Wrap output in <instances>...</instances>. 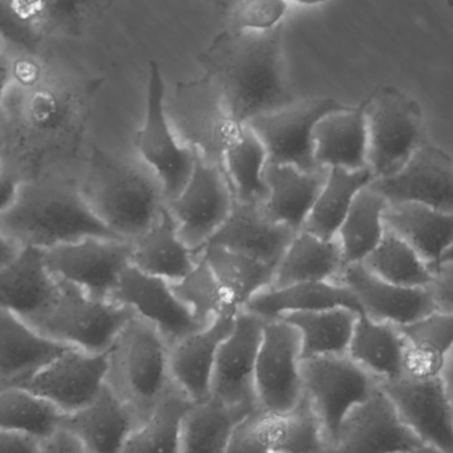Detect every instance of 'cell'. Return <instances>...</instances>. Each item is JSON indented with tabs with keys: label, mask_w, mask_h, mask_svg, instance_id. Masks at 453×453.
I'll return each mask as SVG.
<instances>
[{
	"label": "cell",
	"mask_w": 453,
	"mask_h": 453,
	"mask_svg": "<svg viewBox=\"0 0 453 453\" xmlns=\"http://www.w3.org/2000/svg\"><path fill=\"white\" fill-rule=\"evenodd\" d=\"M282 26L266 32L226 28L198 56L237 125L295 103L282 64Z\"/></svg>",
	"instance_id": "cell-1"
},
{
	"label": "cell",
	"mask_w": 453,
	"mask_h": 453,
	"mask_svg": "<svg viewBox=\"0 0 453 453\" xmlns=\"http://www.w3.org/2000/svg\"><path fill=\"white\" fill-rule=\"evenodd\" d=\"M0 231L21 248L42 250L87 237L119 239L90 209L81 186L68 180L21 182L15 201L0 214Z\"/></svg>",
	"instance_id": "cell-2"
},
{
	"label": "cell",
	"mask_w": 453,
	"mask_h": 453,
	"mask_svg": "<svg viewBox=\"0 0 453 453\" xmlns=\"http://www.w3.org/2000/svg\"><path fill=\"white\" fill-rule=\"evenodd\" d=\"M82 194L98 219L132 242L156 223L166 204L164 190L142 162L93 149Z\"/></svg>",
	"instance_id": "cell-3"
},
{
	"label": "cell",
	"mask_w": 453,
	"mask_h": 453,
	"mask_svg": "<svg viewBox=\"0 0 453 453\" xmlns=\"http://www.w3.org/2000/svg\"><path fill=\"white\" fill-rule=\"evenodd\" d=\"M135 317L134 311L121 303L92 297L58 280L50 303L24 319L56 342L89 353H105Z\"/></svg>",
	"instance_id": "cell-4"
},
{
	"label": "cell",
	"mask_w": 453,
	"mask_h": 453,
	"mask_svg": "<svg viewBox=\"0 0 453 453\" xmlns=\"http://www.w3.org/2000/svg\"><path fill=\"white\" fill-rule=\"evenodd\" d=\"M170 345L161 333L135 317L111 349L109 388L145 422L173 382Z\"/></svg>",
	"instance_id": "cell-5"
},
{
	"label": "cell",
	"mask_w": 453,
	"mask_h": 453,
	"mask_svg": "<svg viewBox=\"0 0 453 453\" xmlns=\"http://www.w3.org/2000/svg\"><path fill=\"white\" fill-rule=\"evenodd\" d=\"M366 100L369 169L382 180L401 172L427 143L425 116L420 104L394 85L378 87Z\"/></svg>",
	"instance_id": "cell-6"
},
{
	"label": "cell",
	"mask_w": 453,
	"mask_h": 453,
	"mask_svg": "<svg viewBox=\"0 0 453 453\" xmlns=\"http://www.w3.org/2000/svg\"><path fill=\"white\" fill-rule=\"evenodd\" d=\"M166 111L180 140L196 157L222 169L223 153L237 124L214 82L206 74L180 82L166 97Z\"/></svg>",
	"instance_id": "cell-7"
},
{
	"label": "cell",
	"mask_w": 453,
	"mask_h": 453,
	"mask_svg": "<svg viewBox=\"0 0 453 453\" xmlns=\"http://www.w3.org/2000/svg\"><path fill=\"white\" fill-rule=\"evenodd\" d=\"M135 150L164 190L166 202L185 188L196 154L178 137L166 111V84L156 61L149 64L145 119L135 134Z\"/></svg>",
	"instance_id": "cell-8"
},
{
	"label": "cell",
	"mask_w": 453,
	"mask_h": 453,
	"mask_svg": "<svg viewBox=\"0 0 453 453\" xmlns=\"http://www.w3.org/2000/svg\"><path fill=\"white\" fill-rule=\"evenodd\" d=\"M303 395L321 425L326 447L348 415L380 388V380L348 356L303 359Z\"/></svg>",
	"instance_id": "cell-9"
},
{
	"label": "cell",
	"mask_w": 453,
	"mask_h": 453,
	"mask_svg": "<svg viewBox=\"0 0 453 453\" xmlns=\"http://www.w3.org/2000/svg\"><path fill=\"white\" fill-rule=\"evenodd\" d=\"M255 391L258 410L271 417L288 414L303 399L300 335L282 319L264 324L256 359Z\"/></svg>",
	"instance_id": "cell-10"
},
{
	"label": "cell",
	"mask_w": 453,
	"mask_h": 453,
	"mask_svg": "<svg viewBox=\"0 0 453 453\" xmlns=\"http://www.w3.org/2000/svg\"><path fill=\"white\" fill-rule=\"evenodd\" d=\"M45 266L58 281L92 297L111 300L124 272L132 265V242L87 237L42 250Z\"/></svg>",
	"instance_id": "cell-11"
},
{
	"label": "cell",
	"mask_w": 453,
	"mask_h": 453,
	"mask_svg": "<svg viewBox=\"0 0 453 453\" xmlns=\"http://www.w3.org/2000/svg\"><path fill=\"white\" fill-rule=\"evenodd\" d=\"M234 203V196L223 170L196 156L185 188L166 202V207L183 242L199 256L225 225Z\"/></svg>",
	"instance_id": "cell-12"
},
{
	"label": "cell",
	"mask_w": 453,
	"mask_h": 453,
	"mask_svg": "<svg viewBox=\"0 0 453 453\" xmlns=\"http://www.w3.org/2000/svg\"><path fill=\"white\" fill-rule=\"evenodd\" d=\"M346 106L330 97L295 101L247 125L265 146L269 164L314 172L321 169L314 158V130L325 116Z\"/></svg>",
	"instance_id": "cell-13"
},
{
	"label": "cell",
	"mask_w": 453,
	"mask_h": 453,
	"mask_svg": "<svg viewBox=\"0 0 453 453\" xmlns=\"http://www.w3.org/2000/svg\"><path fill=\"white\" fill-rule=\"evenodd\" d=\"M264 324L256 314L239 311L234 329L220 346L212 374L211 398L245 414L260 411L255 372Z\"/></svg>",
	"instance_id": "cell-14"
},
{
	"label": "cell",
	"mask_w": 453,
	"mask_h": 453,
	"mask_svg": "<svg viewBox=\"0 0 453 453\" xmlns=\"http://www.w3.org/2000/svg\"><path fill=\"white\" fill-rule=\"evenodd\" d=\"M380 386L423 446L453 453V409L441 377L404 374Z\"/></svg>",
	"instance_id": "cell-15"
},
{
	"label": "cell",
	"mask_w": 453,
	"mask_h": 453,
	"mask_svg": "<svg viewBox=\"0 0 453 453\" xmlns=\"http://www.w3.org/2000/svg\"><path fill=\"white\" fill-rule=\"evenodd\" d=\"M111 350L89 353L66 349L21 388L65 414L79 411L101 393L108 380Z\"/></svg>",
	"instance_id": "cell-16"
},
{
	"label": "cell",
	"mask_w": 453,
	"mask_h": 453,
	"mask_svg": "<svg viewBox=\"0 0 453 453\" xmlns=\"http://www.w3.org/2000/svg\"><path fill=\"white\" fill-rule=\"evenodd\" d=\"M422 446L380 386L343 420L325 453H410Z\"/></svg>",
	"instance_id": "cell-17"
},
{
	"label": "cell",
	"mask_w": 453,
	"mask_h": 453,
	"mask_svg": "<svg viewBox=\"0 0 453 453\" xmlns=\"http://www.w3.org/2000/svg\"><path fill=\"white\" fill-rule=\"evenodd\" d=\"M111 301L127 306L138 319L153 325L170 346L207 325L186 308L170 282L143 273L133 265L122 274Z\"/></svg>",
	"instance_id": "cell-18"
},
{
	"label": "cell",
	"mask_w": 453,
	"mask_h": 453,
	"mask_svg": "<svg viewBox=\"0 0 453 453\" xmlns=\"http://www.w3.org/2000/svg\"><path fill=\"white\" fill-rule=\"evenodd\" d=\"M372 186L388 203H414L453 212L452 157L427 142L401 172L375 180Z\"/></svg>",
	"instance_id": "cell-19"
},
{
	"label": "cell",
	"mask_w": 453,
	"mask_h": 453,
	"mask_svg": "<svg viewBox=\"0 0 453 453\" xmlns=\"http://www.w3.org/2000/svg\"><path fill=\"white\" fill-rule=\"evenodd\" d=\"M335 281L348 287L365 316L375 321L406 326L438 311L428 288H407L380 279L364 264L343 266Z\"/></svg>",
	"instance_id": "cell-20"
},
{
	"label": "cell",
	"mask_w": 453,
	"mask_h": 453,
	"mask_svg": "<svg viewBox=\"0 0 453 453\" xmlns=\"http://www.w3.org/2000/svg\"><path fill=\"white\" fill-rule=\"evenodd\" d=\"M239 309L229 308L198 332L170 346V375L193 403L211 396L212 374L220 346L234 329Z\"/></svg>",
	"instance_id": "cell-21"
},
{
	"label": "cell",
	"mask_w": 453,
	"mask_h": 453,
	"mask_svg": "<svg viewBox=\"0 0 453 453\" xmlns=\"http://www.w3.org/2000/svg\"><path fill=\"white\" fill-rule=\"evenodd\" d=\"M69 346L37 332L23 317L0 308V390L23 388Z\"/></svg>",
	"instance_id": "cell-22"
},
{
	"label": "cell",
	"mask_w": 453,
	"mask_h": 453,
	"mask_svg": "<svg viewBox=\"0 0 453 453\" xmlns=\"http://www.w3.org/2000/svg\"><path fill=\"white\" fill-rule=\"evenodd\" d=\"M138 426L132 410L108 383L89 404L64 415L60 423L61 430L72 434L89 453H122Z\"/></svg>",
	"instance_id": "cell-23"
},
{
	"label": "cell",
	"mask_w": 453,
	"mask_h": 453,
	"mask_svg": "<svg viewBox=\"0 0 453 453\" xmlns=\"http://www.w3.org/2000/svg\"><path fill=\"white\" fill-rule=\"evenodd\" d=\"M296 234L272 220L261 204L234 201L225 225L206 247L218 245L277 266Z\"/></svg>",
	"instance_id": "cell-24"
},
{
	"label": "cell",
	"mask_w": 453,
	"mask_h": 453,
	"mask_svg": "<svg viewBox=\"0 0 453 453\" xmlns=\"http://www.w3.org/2000/svg\"><path fill=\"white\" fill-rule=\"evenodd\" d=\"M367 100L325 116L314 130V158L321 169H369Z\"/></svg>",
	"instance_id": "cell-25"
},
{
	"label": "cell",
	"mask_w": 453,
	"mask_h": 453,
	"mask_svg": "<svg viewBox=\"0 0 453 453\" xmlns=\"http://www.w3.org/2000/svg\"><path fill=\"white\" fill-rule=\"evenodd\" d=\"M326 175V169L306 172L289 165L268 164V194L261 207L274 222L295 232L303 231Z\"/></svg>",
	"instance_id": "cell-26"
},
{
	"label": "cell",
	"mask_w": 453,
	"mask_h": 453,
	"mask_svg": "<svg viewBox=\"0 0 453 453\" xmlns=\"http://www.w3.org/2000/svg\"><path fill=\"white\" fill-rule=\"evenodd\" d=\"M198 260L199 256L180 236L166 204L156 223L132 240V265L170 284L190 273Z\"/></svg>",
	"instance_id": "cell-27"
},
{
	"label": "cell",
	"mask_w": 453,
	"mask_h": 453,
	"mask_svg": "<svg viewBox=\"0 0 453 453\" xmlns=\"http://www.w3.org/2000/svg\"><path fill=\"white\" fill-rule=\"evenodd\" d=\"M350 309L364 314L354 293L338 281L303 282L284 288H269L245 305L244 311L264 321L280 319L287 314L309 313L329 309Z\"/></svg>",
	"instance_id": "cell-28"
},
{
	"label": "cell",
	"mask_w": 453,
	"mask_h": 453,
	"mask_svg": "<svg viewBox=\"0 0 453 453\" xmlns=\"http://www.w3.org/2000/svg\"><path fill=\"white\" fill-rule=\"evenodd\" d=\"M386 226L411 245L435 272L453 244V212L414 203H388Z\"/></svg>",
	"instance_id": "cell-29"
},
{
	"label": "cell",
	"mask_w": 453,
	"mask_h": 453,
	"mask_svg": "<svg viewBox=\"0 0 453 453\" xmlns=\"http://www.w3.org/2000/svg\"><path fill=\"white\" fill-rule=\"evenodd\" d=\"M58 289V280L50 273L42 250L27 247L0 269V308L27 319L44 308Z\"/></svg>",
	"instance_id": "cell-30"
},
{
	"label": "cell",
	"mask_w": 453,
	"mask_h": 453,
	"mask_svg": "<svg viewBox=\"0 0 453 453\" xmlns=\"http://www.w3.org/2000/svg\"><path fill=\"white\" fill-rule=\"evenodd\" d=\"M343 266L342 250L337 239H325L303 229L295 234L277 264L271 288L335 281Z\"/></svg>",
	"instance_id": "cell-31"
},
{
	"label": "cell",
	"mask_w": 453,
	"mask_h": 453,
	"mask_svg": "<svg viewBox=\"0 0 453 453\" xmlns=\"http://www.w3.org/2000/svg\"><path fill=\"white\" fill-rule=\"evenodd\" d=\"M348 357L380 382L406 374V345L399 327L365 314L357 319Z\"/></svg>",
	"instance_id": "cell-32"
},
{
	"label": "cell",
	"mask_w": 453,
	"mask_h": 453,
	"mask_svg": "<svg viewBox=\"0 0 453 453\" xmlns=\"http://www.w3.org/2000/svg\"><path fill=\"white\" fill-rule=\"evenodd\" d=\"M268 164V153L258 135L250 125H237L226 143L222 159V170L231 186L234 201L258 204L265 201Z\"/></svg>",
	"instance_id": "cell-33"
},
{
	"label": "cell",
	"mask_w": 453,
	"mask_h": 453,
	"mask_svg": "<svg viewBox=\"0 0 453 453\" xmlns=\"http://www.w3.org/2000/svg\"><path fill=\"white\" fill-rule=\"evenodd\" d=\"M406 345L404 372L417 378L441 377L453 349V314L435 311L412 324L399 326Z\"/></svg>",
	"instance_id": "cell-34"
},
{
	"label": "cell",
	"mask_w": 453,
	"mask_h": 453,
	"mask_svg": "<svg viewBox=\"0 0 453 453\" xmlns=\"http://www.w3.org/2000/svg\"><path fill=\"white\" fill-rule=\"evenodd\" d=\"M359 314L350 309L293 313L281 317L300 335L303 359L348 356Z\"/></svg>",
	"instance_id": "cell-35"
},
{
	"label": "cell",
	"mask_w": 453,
	"mask_h": 453,
	"mask_svg": "<svg viewBox=\"0 0 453 453\" xmlns=\"http://www.w3.org/2000/svg\"><path fill=\"white\" fill-rule=\"evenodd\" d=\"M199 256L214 272L231 305L239 311L273 284L276 266L271 264L218 245H209Z\"/></svg>",
	"instance_id": "cell-36"
},
{
	"label": "cell",
	"mask_w": 453,
	"mask_h": 453,
	"mask_svg": "<svg viewBox=\"0 0 453 453\" xmlns=\"http://www.w3.org/2000/svg\"><path fill=\"white\" fill-rule=\"evenodd\" d=\"M193 402L170 383L153 412L125 443L122 453H180L183 420Z\"/></svg>",
	"instance_id": "cell-37"
},
{
	"label": "cell",
	"mask_w": 453,
	"mask_h": 453,
	"mask_svg": "<svg viewBox=\"0 0 453 453\" xmlns=\"http://www.w3.org/2000/svg\"><path fill=\"white\" fill-rule=\"evenodd\" d=\"M372 170L330 169L303 229L325 239H335L357 196L374 182Z\"/></svg>",
	"instance_id": "cell-38"
},
{
	"label": "cell",
	"mask_w": 453,
	"mask_h": 453,
	"mask_svg": "<svg viewBox=\"0 0 453 453\" xmlns=\"http://www.w3.org/2000/svg\"><path fill=\"white\" fill-rule=\"evenodd\" d=\"M388 202L372 185L357 196L335 239L342 250L343 263L362 264L385 236Z\"/></svg>",
	"instance_id": "cell-39"
},
{
	"label": "cell",
	"mask_w": 453,
	"mask_h": 453,
	"mask_svg": "<svg viewBox=\"0 0 453 453\" xmlns=\"http://www.w3.org/2000/svg\"><path fill=\"white\" fill-rule=\"evenodd\" d=\"M248 415L211 396L191 404L183 420L180 453H225L234 428Z\"/></svg>",
	"instance_id": "cell-40"
},
{
	"label": "cell",
	"mask_w": 453,
	"mask_h": 453,
	"mask_svg": "<svg viewBox=\"0 0 453 453\" xmlns=\"http://www.w3.org/2000/svg\"><path fill=\"white\" fill-rule=\"evenodd\" d=\"M55 31L47 0H0V39L20 58H35Z\"/></svg>",
	"instance_id": "cell-41"
},
{
	"label": "cell",
	"mask_w": 453,
	"mask_h": 453,
	"mask_svg": "<svg viewBox=\"0 0 453 453\" xmlns=\"http://www.w3.org/2000/svg\"><path fill=\"white\" fill-rule=\"evenodd\" d=\"M362 264L380 279L407 288H430L435 273L411 245L388 229Z\"/></svg>",
	"instance_id": "cell-42"
},
{
	"label": "cell",
	"mask_w": 453,
	"mask_h": 453,
	"mask_svg": "<svg viewBox=\"0 0 453 453\" xmlns=\"http://www.w3.org/2000/svg\"><path fill=\"white\" fill-rule=\"evenodd\" d=\"M63 412L21 388L0 390V430L48 438L60 428Z\"/></svg>",
	"instance_id": "cell-43"
},
{
	"label": "cell",
	"mask_w": 453,
	"mask_h": 453,
	"mask_svg": "<svg viewBox=\"0 0 453 453\" xmlns=\"http://www.w3.org/2000/svg\"><path fill=\"white\" fill-rule=\"evenodd\" d=\"M272 453H325L324 431L305 395L296 409L280 417L264 415Z\"/></svg>",
	"instance_id": "cell-44"
},
{
	"label": "cell",
	"mask_w": 453,
	"mask_h": 453,
	"mask_svg": "<svg viewBox=\"0 0 453 453\" xmlns=\"http://www.w3.org/2000/svg\"><path fill=\"white\" fill-rule=\"evenodd\" d=\"M170 285L186 308L203 324H209L229 308H234L214 272L201 256L190 273Z\"/></svg>",
	"instance_id": "cell-45"
},
{
	"label": "cell",
	"mask_w": 453,
	"mask_h": 453,
	"mask_svg": "<svg viewBox=\"0 0 453 453\" xmlns=\"http://www.w3.org/2000/svg\"><path fill=\"white\" fill-rule=\"evenodd\" d=\"M287 0H237L229 15V29L266 32L282 26L288 12Z\"/></svg>",
	"instance_id": "cell-46"
},
{
	"label": "cell",
	"mask_w": 453,
	"mask_h": 453,
	"mask_svg": "<svg viewBox=\"0 0 453 453\" xmlns=\"http://www.w3.org/2000/svg\"><path fill=\"white\" fill-rule=\"evenodd\" d=\"M264 412L248 415L234 428L225 453H272L264 428Z\"/></svg>",
	"instance_id": "cell-47"
},
{
	"label": "cell",
	"mask_w": 453,
	"mask_h": 453,
	"mask_svg": "<svg viewBox=\"0 0 453 453\" xmlns=\"http://www.w3.org/2000/svg\"><path fill=\"white\" fill-rule=\"evenodd\" d=\"M428 289L438 311L453 314V261L441 264L435 269L433 284Z\"/></svg>",
	"instance_id": "cell-48"
},
{
	"label": "cell",
	"mask_w": 453,
	"mask_h": 453,
	"mask_svg": "<svg viewBox=\"0 0 453 453\" xmlns=\"http://www.w3.org/2000/svg\"><path fill=\"white\" fill-rule=\"evenodd\" d=\"M16 55L0 39V127L4 122L5 98L15 79Z\"/></svg>",
	"instance_id": "cell-49"
},
{
	"label": "cell",
	"mask_w": 453,
	"mask_h": 453,
	"mask_svg": "<svg viewBox=\"0 0 453 453\" xmlns=\"http://www.w3.org/2000/svg\"><path fill=\"white\" fill-rule=\"evenodd\" d=\"M40 453H89L72 434L58 428L40 441Z\"/></svg>",
	"instance_id": "cell-50"
},
{
	"label": "cell",
	"mask_w": 453,
	"mask_h": 453,
	"mask_svg": "<svg viewBox=\"0 0 453 453\" xmlns=\"http://www.w3.org/2000/svg\"><path fill=\"white\" fill-rule=\"evenodd\" d=\"M39 439L0 430V453H40Z\"/></svg>",
	"instance_id": "cell-51"
},
{
	"label": "cell",
	"mask_w": 453,
	"mask_h": 453,
	"mask_svg": "<svg viewBox=\"0 0 453 453\" xmlns=\"http://www.w3.org/2000/svg\"><path fill=\"white\" fill-rule=\"evenodd\" d=\"M20 183V180L10 173L4 172L0 175V214L10 209L15 201Z\"/></svg>",
	"instance_id": "cell-52"
},
{
	"label": "cell",
	"mask_w": 453,
	"mask_h": 453,
	"mask_svg": "<svg viewBox=\"0 0 453 453\" xmlns=\"http://www.w3.org/2000/svg\"><path fill=\"white\" fill-rule=\"evenodd\" d=\"M23 248L20 245L16 244L15 242L5 236L2 231H0V269L4 266L10 265L19 255H20Z\"/></svg>",
	"instance_id": "cell-53"
},
{
	"label": "cell",
	"mask_w": 453,
	"mask_h": 453,
	"mask_svg": "<svg viewBox=\"0 0 453 453\" xmlns=\"http://www.w3.org/2000/svg\"><path fill=\"white\" fill-rule=\"evenodd\" d=\"M441 380L443 382L444 388H446L447 395H449L453 409V349L449 351L446 362H444V366L441 372Z\"/></svg>",
	"instance_id": "cell-54"
},
{
	"label": "cell",
	"mask_w": 453,
	"mask_h": 453,
	"mask_svg": "<svg viewBox=\"0 0 453 453\" xmlns=\"http://www.w3.org/2000/svg\"><path fill=\"white\" fill-rule=\"evenodd\" d=\"M288 4L305 5V7H313V5L324 4L327 0H287Z\"/></svg>",
	"instance_id": "cell-55"
},
{
	"label": "cell",
	"mask_w": 453,
	"mask_h": 453,
	"mask_svg": "<svg viewBox=\"0 0 453 453\" xmlns=\"http://www.w3.org/2000/svg\"><path fill=\"white\" fill-rule=\"evenodd\" d=\"M410 453H443L438 451V449H433V447L422 446L419 449H415V451Z\"/></svg>",
	"instance_id": "cell-56"
},
{
	"label": "cell",
	"mask_w": 453,
	"mask_h": 453,
	"mask_svg": "<svg viewBox=\"0 0 453 453\" xmlns=\"http://www.w3.org/2000/svg\"><path fill=\"white\" fill-rule=\"evenodd\" d=\"M449 261H453V244L452 247L449 248V250H447L446 253H444L443 257H441V264L449 263ZM441 264H439V265H441Z\"/></svg>",
	"instance_id": "cell-57"
},
{
	"label": "cell",
	"mask_w": 453,
	"mask_h": 453,
	"mask_svg": "<svg viewBox=\"0 0 453 453\" xmlns=\"http://www.w3.org/2000/svg\"><path fill=\"white\" fill-rule=\"evenodd\" d=\"M446 2H447V4H449V7L452 8V10H453V0H446Z\"/></svg>",
	"instance_id": "cell-58"
},
{
	"label": "cell",
	"mask_w": 453,
	"mask_h": 453,
	"mask_svg": "<svg viewBox=\"0 0 453 453\" xmlns=\"http://www.w3.org/2000/svg\"><path fill=\"white\" fill-rule=\"evenodd\" d=\"M4 172H5V170H4V169H3L2 162H0V175H2V174H3V173H4Z\"/></svg>",
	"instance_id": "cell-59"
}]
</instances>
